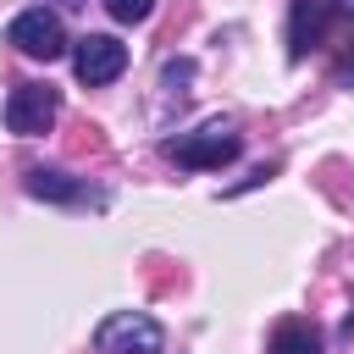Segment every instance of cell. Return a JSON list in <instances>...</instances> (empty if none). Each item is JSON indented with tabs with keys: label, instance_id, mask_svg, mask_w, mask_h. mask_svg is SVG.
<instances>
[{
	"label": "cell",
	"instance_id": "6da1fadb",
	"mask_svg": "<svg viewBox=\"0 0 354 354\" xmlns=\"http://www.w3.org/2000/svg\"><path fill=\"white\" fill-rule=\"evenodd\" d=\"M243 138L232 133V122H205L199 133H177L166 138V160H177L183 171H210V166H227L238 160Z\"/></svg>",
	"mask_w": 354,
	"mask_h": 354
},
{
	"label": "cell",
	"instance_id": "7a4b0ae2",
	"mask_svg": "<svg viewBox=\"0 0 354 354\" xmlns=\"http://www.w3.org/2000/svg\"><path fill=\"white\" fill-rule=\"evenodd\" d=\"M6 44H11V50H22L28 61H61V55L72 50L66 22H61L55 11H44V6L17 11V17H11V28H6Z\"/></svg>",
	"mask_w": 354,
	"mask_h": 354
},
{
	"label": "cell",
	"instance_id": "3957f363",
	"mask_svg": "<svg viewBox=\"0 0 354 354\" xmlns=\"http://www.w3.org/2000/svg\"><path fill=\"white\" fill-rule=\"evenodd\" d=\"M160 343H166V332H160V321L149 310H116L94 332L100 354H160Z\"/></svg>",
	"mask_w": 354,
	"mask_h": 354
},
{
	"label": "cell",
	"instance_id": "277c9868",
	"mask_svg": "<svg viewBox=\"0 0 354 354\" xmlns=\"http://www.w3.org/2000/svg\"><path fill=\"white\" fill-rule=\"evenodd\" d=\"M55 116H61V88H50V83H17V88L6 94V127H11L17 138L50 133Z\"/></svg>",
	"mask_w": 354,
	"mask_h": 354
},
{
	"label": "cell",
	"instance_id": "5b68a950",
	"mask_svg": "<svg viewBox=\"0 0 354 354\" xmlns=\"http://www.w3.org/2000/svg\"><path fill=\"white\" fill-rule=\"evenodd\" d=\"M72 72L88 88H105V83H116L127 72V44L116 33H83V39H72Z\"/></svg>",
	"mask_w": 354,
	"mask_h": 354
},
{
	"label": "cell",
	"instance_id": "8992f818",
	"mask_svg": "<svg viewBox=\"0 0 354 354\" xmlns=\"http://www.w3.org/2000/svg\"><path fill=\"white\" fill-rule=\"evenodd\" d=\"M22 188H28L33 199H44V205H105L83 177H66V171H55V166H28V171H22Z\"/></svg>",
	"mask_w": 354,
	"mask_h": 354
},
{
	"label": "cell",
	"instance_id": "52a82bcc",
	"mask_svg": "<svg viewBox=\"0 0 354 354\" xmlns=\"http://www.w3.org/2000/svg\"><path fill=\"white\" fill-rule=\"evenodd\" d=\"M326 33V0H293L288 6V61H304Z\"/></svg>",
	"mask_w": 354,
	"mask_h": 354
},
{
	"label": "cell",
	"instance_id": "ba28073f",
	"mask_svg": "<svg viewBox=\"0 0 354 354\" xmlns=\"http://www.w3.org/2000/svg\"><path fill=\"white\" fill-rule=\"evenodd\" d=\"M271 354H326V343L310 321H282L271 332Z\"/></svg>",
	"mask_w": 354,
	"mask_h": 354
},
{
	"label": "cell",
	"instance_id": "9c48e42d",
	"mask_svg": "<svg viewBox=\"0 0 354 354\" xmlns=\"http://www.w3.org/2000/svg\"><path fill=\"white\" fill-rule=\"evenodd\" d=\"M188 83H194V61H188V55H177V61H166V66H160V88H166L177 105L188 100Z\"/></svg>",
	"mask_w": 354,
	"mask_h": 354
},
{
	"label": "cell",
	"instance_id": "30bf717a",
	"mask_svg": "<svg viewBox=\"0 0 354 354\" xmlns=\"http://www.w3.org/2000/svg\"><path fill=\"white\" fill-rule=\"evenodd\" d=\"M116 22H149V11H155V0H100Z\"/></svg>",
	"mask_w": 354,
	"mask_h": 354
},
{
	"label": "cell",
	"instance_id": "8fae6325",
	"mask_svg": "<svg viewBox=\"0 0 354 354\" xmlns=\"http://www.w3.org/2000/svg\"><path fill=\"white\" fill-rule=\"evenodd\" d=\"M271 171H277V166H254V171H249V177H243V183H238V188H227V194H243V188H260V183H266V177H271Z\"/></svg>",
	"mask_w": 354,
	"mask_h": 354
},
{
	"label": "cell",
	"instance_id": "7c38bea8",
	"mask_svg": "<svg viewBox=\"0 0 354 354\" xmlns=\"http://www.w3.org/2000/svg\"><path fill=\"white\" fill-rule=\"evenodd\" d=\"M332 6H337V11H343V17H354V0H332Z\"/></svg>",
	"mask_w": 354,
	"mask_h": 354
},
{
	"label": "cell",
	"instance_id": "4fadbf2b",
	"mask_svg": "<svg viewBox=\"0 0 354 354\" xmlns=\"http://www.w3.org/2000/svg\"><path fill=\"white\" fill-rule=\"evenodd\" d=\"M61 6H66V11H77V6H88V0H61Z\"/></svg>",
	"mask_w": 354,
	"mask_h": 354
}]
</instances>
